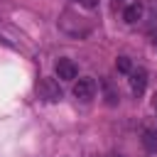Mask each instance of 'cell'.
Returning a JSON list of instances; mask_svg holds the SVG:
<instances>
[{
  "mask_svg": "<svg viewBox=\"0 0 157 157\" xmlns=\"http://www.w3.org/2000/svg\"><path fill=\"white\" fill-rule=\"evenodd\" d=\"M130 91L135 93V96H142L145 93V88H147V71L142 69V66H137V69H132L130 71Z\"/></svg>",
  "mask_w": 157,
  "mask_h": 157,
  "instance_id": "obj_4",
  "label": "cell"
},
{
  "mask_svg": "<svg viewBox=\"0 0 157 157\" xmlns=\"http://www.w3.org/2000/svg\"><path fill=\"white\" fill-rule=\"evenodd\" d=\"M59 27H61V32H66L71 37H83L91 32V25L83 22V17H76L71 12H64V17L59 20Z\"/></svg>",
  "mask_w": 157,
  "mask_h": 157,
  "instance_id": "obj_2",
  "label": "cell"
},
{
  "mask_svg": "<svg viewBox=\"0 0 157 157\" xmlns=\"http://www.w3.org/2000/svg\"><path fill=\"white\" fill-rule=\"evenodd\" d=\"M76 74H78V69H76V64L71 59H59L56 61V76L61 81H74Z\"/></svg>",
  "mask_w": 157,
  "mask_h": 157,
  "instance_id": "obj_6",
  "label": "cell"
},
{
  "mask_svg": "<svg viewBox=\"0 0 157 157\" xmlns=\"http://www.w3.org/2000/svg\"><path fill=\"white\" fill-rule=\"evenodd\" d=\"M96 93V81L93 78H78L76 86H74V96L81 98V101H91Z\"/></svg>",
  "mask_w": 157,
  "mask_h": 157,
  "instance_id": "obj_5",
  "label": "cell"
},
{
  "mask_svg": "<svg viewBox=\"0 0 157 157\" xmlns=\"http://www.w3.org/2000/svg\"><path fill=\"white\" fill-rule=\"evenodd\" d=\"M0 42L12 47L15 52H22V54H32V42L25 32H20L12 22H0Z\"/></svg>",
  "mask_w": 157,
  "mask_h": 157,
  "instance_id": "obj_1",
  "label": "cell"
},
{
  "mask_svg": "<svg viewBox=\"0 0 157 157\" xmlns=\"http://www.w3.org/2000/svg\"><path fill=\"white\" fill-rule=\"evenodd\" d=\"M115 66H118V71H123V74H130V71H132V61H130L128 56H118Z\"/></svg>",
  "mask_w": 157,
  "mask_h": 157,
  "instance_id": "obj_9",
  "label": "cell"
},
{
  "mask_svg": "<svg viewBox=\"0 0 157 157\" xmlns=\"http://www.w3.org/2000/svg\"><path fill=\"white\" fill-rule=\"evenodd\" d=\"M155 105H157V96H155Z\"/></svg>",
  "mask_w": 157,
  "mask_h": 157,
  "instance_id": "obj_12",
  "label": "cell"
},
{
  "mask_svg": "<svg viewBox=\"0 0 157 157\" xmlns=\"http://www.w3.org/2000/svg\"><path fill=\"white\" fill-rule=\"evenodd\" d=\"M37 93H39V98L47 101V103H56V101H61V88H59V83H56L54 78H39V83H37Z\"/></svg>",
  "mask_w": 157,
  "mask_h": 157,
  "instance_id": "obj_3",
  "label": "cell"
},
{
  "mask_svg": "<svg viewBox=\"0 0 157 157\" xmlns=\"http://www.w3.org/2000/svg\"><path fill=\"white\" fill-rule=\"evenodd\" d=\"M78 2H81V5L86 7V10H93V7L98 5V0H78Z\"/></svg>",
  "mask_w": 157,
  "mask_h": 157,
  "instance_id": "obj_10",
  "label": "cell"
},
{
  "mask_svg": "<svg viewBox=\"0 0 157 157\" xmlns=\"http://www.w3.org/2000/svg\"><path fill=\"white\" fill-rule=\"evenodd\" d=\"M140 17H142V5H140V2H130V5L125 7V12H123V20L130 22V25L137 22Z\"/></svg>",
  "mask_w": 157,
  "mask_h": 157,
  "instance_id": "obj_8",
  "label": "cell"
},
{
  "mask_svg": "<svg viewBox=\"0 0 157 157\" xmlns=\"http://www.w3.org/2000/svg\"><path fill=\"white\" fill-rule=\"evenodd\" d=\"M142 145H145V150L147 152H157V130H152V128H145L142 130Z\"/></svg>",
  "mask_w": 157,
  "mask_h": 157,
  "instance_id": "obj_7",
  "label": "cell"
},
{
  "mask_svg": "<svg viewBox=\"0 0 157 157\" xmlns=\"http://www.w3.org/2000/svg\"><path fill=\"white\" fill-rule=\"evenodd\" d=\"M110 157H120V155H110Z\"/></svg>",
  "mask_w": 157,
  "mask_h": 157,
  "instance_id": "obj_11",
  "label": "cell"
}]
</instances>
